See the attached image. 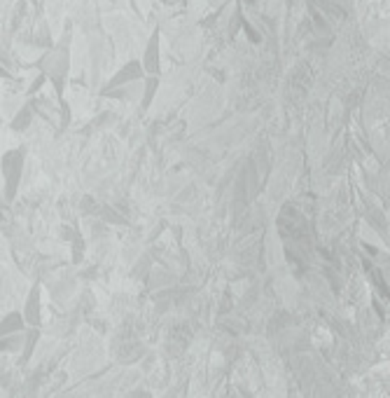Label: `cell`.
Returning <instances> with one entry per match:
<instances>
[{
	"mask_svg": "<svg viewBox=\"0 0 390 398\" xmlns=\"http://www.w3.org/2000/svg\"><path fill=\"white\" fill-rule=\"evenodd\" d=\"M243 3H248V5H255V3H257V0H243Z\"/></svg>",
	"mask_w": 390,
	"mask_h": 398,
	"instance_id": "11",
	"label": "cell"
},
{
	"mask_svg": "<svg viewBox=\"0 0 390 398\" xmlns=\"http://www.w3.org/2000/svg\"><path fill=\"white\" fill-rule=\"evenodd\" d=\"M38 66H40V73H45V75L57 84V91L61 96L68 69H71V54H68L64 47H57V50H49L47 54H42Z\"/></svg>",
	"mask_w": 390,
	"mask_h": 398,
	"instance_id": "1",
	"label": "cell"
},
{
	"mask_svg": "<svg viewBox=\"0 0 390 398\" xmlns=\"http://www.w3.org/2000/svg\"><path fill=\"white\" fill-rule=\"evenodd\" d=\"M24 157H26V148L10 150V152H5L3 159H0V174H3V179H5V199L8 201L15 199L17 188H19Z\"/></svg>",
	"mask_w": 390,
	"mask_h": 398,
	"instance_id": "2",
	"label": "cell"
},
{
	"mask_svg": "<svg viewBox=\"0 0 390 398\" xmlns=\"http://www.w3.org/2000/svg\"><path fill=\"white\" fill-rule=\"evenodd\" d=\"M145 80V73H143V66L140 61H129L124 69L117 73L115 78H110L108 82V89H117V87H124V84H131V82H140Z\"/></svg>",
	"mask_w": 390,
	"mask_h": 398,
	"instance_id": "3",
	"label": "cell"
},
{
	"mask_svg": "<svg viewBox=\"0 0 390 398\" xmlns=\"http://www.w3.org/2000/svg\"><path fill=\"white\" fill-rule=\"evenodd\" d=\"M24 321H26L28 328H38L40 323V289L38 286H33L26 298V307L21 311Z\"/></svg>",
	"mask_w": 390,
	"mask_h": 398,
	"instance_id": "5",
	"label": "cell"
},
{
	"mask_svg": "<svg viewBox=\"0 0 390 398\" xmlns=\"http://www.w3.org/2000/svg\"><path fill=\"white\" fill-rule=\"evenodd\" d=\"M33 108H30V103H24V106L17 110L15 118H12V129L15 132H26L30 125H33Z\"/></svg>",
	"mask_w": 390,
	"mask_h": 398,
	"instance_id": "7",
	"label": "cell"
},
{
	"mask_svg": "<svg viewBox=\"0 0 390 398\" xmlns=\"http://www.w3.org/2000/svg\"><path fill=\"white\" fill-rule=\"evenodd\" d=\"M157 87H159V78L157 75H147L143 80V96H140V106H143V110L150 108L154 94H157Z\"/></svg>",
	"mask_w": 390,
	"mask_h": 398,
	"instance_id": "9",
	"label": "cell"
},
{
	"mask_svg": "<svg viewBox=\"0 0 390 398\" xmlns=\"http://www.w3.org/2000/svg\"><path fill=\"white\" fill-rule=\"evenodd\" d=\"M24 340H26V330L24 333H12L0 338V352L3 354H19L24 349Z\"/></svg>",
	"mask_w": 390,
	"mask_h": 398,
	"instance_id": "8",
	"label": "cell"
},
{
	"mask_svg": "<svg viewBox=\"0 0 390 398\" xmlns=\"http://www.w3.org/2000/svg\"><path fill=\"white\" fill-rule=\"evenodd\" d=\"M140 66H143L145 75H157L159 73V30H154L150 40H147Z\"/></svg>",
	"mask_w": 390,
	"mask_h": 398,
	"instance_id": "4",
	"label": "cell"
},
{
	"mask_svg": "<svg viewBox=\"0 0 390 398\" xmlns=\"http://www.w3.org/2000/svg\"><path fill=\"white\" fill-rule=\"evenodd\" d=\"M10 78H12V75H10V71L5 69L3 64H0V80H10Z\"/></svg>",
	"mask_w": 390,
	"mask_h": 398,
	"instance_id": "10",
	"label": "cell"
},
{
	"mask_svg": "<svg viewBox=\"0 0 390 398\" xmlns=\"http://www.w3.org/2000/svg\"><path fill=\"white\" fill-rule=\"evenodd\" d=\"M24 330H26V321H24L21 311H10V314L0 321V338L12 333H24Z\"/></svg>",
	"mask_w": 390,
	"mask_h": 398,
	"instance_id": "6",
	"label": "cell"
}]
</instances>
